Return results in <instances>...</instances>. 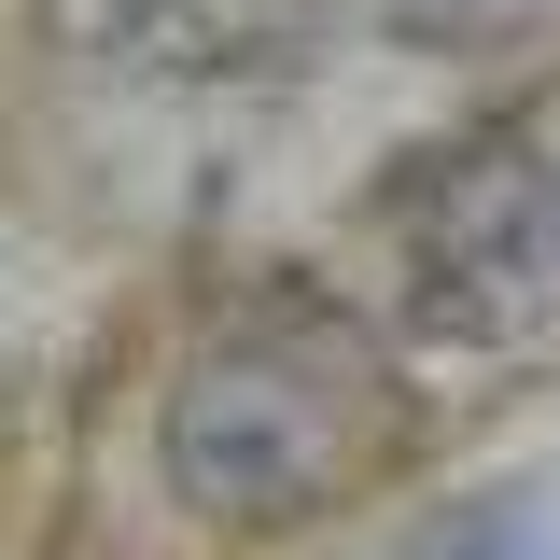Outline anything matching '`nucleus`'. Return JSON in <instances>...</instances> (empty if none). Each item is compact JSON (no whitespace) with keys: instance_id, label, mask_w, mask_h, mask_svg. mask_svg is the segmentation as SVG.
I'll list each match as a JSON object with an SVG mask.
<instances>
[{"instance_id":"nucleus-5","label":"nucleus","mask_w":560,"mask_h":560,"mask_svg":"<svg viewBox=\"0 0 560 560\" xmlns=\"http://www.w3.org/2000/svg\"><path fill=\"white\" fill-rule=\"evenodd\" d=\"M420 560H547V547H533L518 518H448V533H434Z\"/></svg>"},{"instance_id":"nucleus-3","label":"nucleus","mask_w":560,"mask_h":560,"mask_svg":"<svg viewBox=\"0 0 560 560\" xmlns=\"http://www.w3.org/2000/svg\"><path fill=\"white\" fill-rule=\"evenodd\" d=\"M43 28L113 84H253L294 43L280 0H43Z\"/></svg>"},{"instance_id":"nucleus-4","label":"nucleus","mask_w":560,"mask_h":560,"mask_svg":"<svg viewBox=\"0 0 560 560\" xmlns=\"http://www.w3.org/2000/svg\"><path fill=\"white\" fill-rule=\"evenodd\" d=\"M364 14L420 57H518V43L560 28V0H364Z\"/></svg>"},{"instance_id":"nucleus-2","label":"nucleus","mask_w":560,"mask_h":560,"mask_svg":"<svg viewBox=\"0 0 560 560\" xmlns=\"http://www.w3.org/2000/svg\"><path fill=\"white\" fill-rule=\"evenodd\" d=\"M378 224H393V280H407L420 337H448V350L560 337V140L533 127L434 140L378 197Z\"/></svg>"},{"instance_id":"nucleus-1","label":"nucleus","mask_w":560,"mask_h":560,"mask_svg":"<svg viewBox=\"0 0 560 560\" xmlns=\"http://www.w3.org/2000/svg\"><path fill=\"white\" fill-rule=\"evenodd\" d=\"M407 434V393H393V350L350 323L337 294H253L224 308L183 378H168V490L197 518H308L337 504L350 477H378Z\"/></svg>"}]
</instances>
